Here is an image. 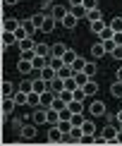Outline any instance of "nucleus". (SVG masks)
Segmentation results:
<instances>
[{
    "label": "nucleus",
    "mask_w": 122,
    "mask_h": 146,
    "mask_svg": "<svg viewBox=\"0 0 122 146\" xmlns=\"http://www.w3.org/2000/svg\"><path fill=\"white\" fill-rule=\"evenodd\" d=\"M82 141H84L82 127H72V132H70V134H65V139H62L65 146H67V144H82Z\"/></svg>",
    "instance_id": "obj_1"
},
{
    "label": "nucleus",
    "mask_w": 122,
    "mask_h": 146,
    "mask_svg": "<svg viewBox=\"0 0 122 146\" xmlns=\"http://www.w3.org/2000/svg\"><path fill=\"white\" fill-rule=\"evenodd\" d=\"M31 122H34V125H48V108H43V106L34 108V115H31Z\"/></svg>",
    "instance_id": "obj_2"
},
{
    "label": "nucleus",
    "mask_w": 122,
    "mask_h": 146,
    "mask_svg": "<svg viewBox=\"0 0 122 146\" xmlns=\"http://www.w3.org/2000/svg\"><path fill=\"white\" fill-rule=\"evenodd\" d=\"M19 137H22V141H34V139L38 137V134H36V125L34 122L31 125H24L19 129Z\"/></svg>",
    "instance_id": "obj_3"
},
{
    "label": "nucleus",
    "mask_w": 122,
    "mask_h": 146,
    "mask_svg": "<svg viewBox=\"0 0 122 146\" xmlns=\"http://www.w3.org/2000/svg\"><path fill=\"white\" fill-rule=\"evenodd\" d=\"M62 139H65V134H62V129L58 125H53L48 129V144H62Z\"/></svg>",
    "instance_id": "obj_4"
},
{
    "label": "nucleus",
    "mask_w": 122,
    "mask_h": 146,
    "mask_svg": "<svg viewBox=\"0 0 122 146\" xmlns=\"http://www.w3.org/2000/svg\"><path fill=\"white\" fill-rule=\"evenodd\" d=\"M19 27H22V19H15V17H5L3 19V31H12L15 34Z\"/></svg>",
    "instance_id": "obj_5"
},
{
    "label": "nucleus",
    "mask_w": 122,
    "mask_h": 146,
    "mask_svg": "<svg viewBox=\"0 0 122 146\" xmlns=\"http://www.w3.org/2000/svg\"><path fill=\"white\" fill-rule=\"evenodd\" d=\"M105 110H108V108H105V103H103V101H93V103L89 106V113L93 115V117H103Z\"/></svg>",
    "instance_id": "obj_6"
},
{
    "label": "nucleus",
    "mask_w": 122,
    "mask_h": 146,
    "mask_svg": "<svg viewBox=\"0 0 122 146\" xmlns=\"http://www.w3.org/2000/svg\"><path fill=\"white\" fill-rule=\"evenodd\" d=\"M17 72H19V74H31V72H34V62H31V60L19 58V62H17Z\"/></svg>",
    "instance_id": "obj_7"
},
{
    "label": "nucleus",
    "mask_w": 122,
    "mask_h": 146,
    "mask_svg": "<svg viewBox=\"0 0 122 146\" xmlns=\"http://www.w3.org/2000/svg\"><path fill=\"white\" fill-rule=\"evenodd\" d=\"M101 134L108 139V144H115V137H117V127H113L110 122H105V127H103Z\"/></svg>",
    "instance_id": "obj_8"
},
{
    "label": "nucleus",
    "mask_w": 122,
    "mask_h": 146,
    "mask_svg": "<svg viewBox=\"0 0 122 146\" xmlns=\"http://www.w3.org/2000/svg\"><path fill=\"white\" fill-rule=\"evenodd\" d=\"M15 106H17V103H15V98H12V96H7V98H3V117H5V120H7L10 115H12V110H15Z\"/></svg>",
    "instance_id": "obj_9"
},
{
    "label": "nucleus",
    "mask_w": 122,
    "mask_h": 146,
    "mask_svg": "<svg viewBox=\"0 0 122 146\" xmlns=\"http://www.w3.org/2000/svg\"><path fill=\"white\" fill-rule=\"evenodd\" d=\"M0 94H3V98H7V96H15V84L10 82V79H3V84H0Z\"/></svg>",
    "instance_id": "obj_10"
},
{
    "label": "nucleus",
    "mask_w": 122,
    "mask_h": 146,
    "mask_svg": "<svg viewBox=\"0 0 122 146\" xmlns=\"http://www.w3.org/2000/svg\"><path fill=\"white\" fill-rule=\"evenodd\" d=\"M67 15H70V10H67L65 5H55V7H53V12H50V17H53V19H58V22H62Z\"/></svg>",
    "instance_id": "obj_11"
},
{
    "label": "nucleus",
    "mask_w": 122,
    "mask_h": 146,
    "mask_svg": "<svg viewBox=\"0 0 122 146\" xmlns=\"http://www.w3.org/2000/svg\"><path fill=\"white\" fill-rule=\"evenodd\" d=\"M103 55H108V50H105V46H103V41H98V43H93L91 46V58H103Z\"/></svg>",
    "instance_id": "obj_12"
},
{
    "label": "nucleus",
    "mask_w": 122,
    "mask_h": 146,
    "mask_svg": "<svg viewBox=\"0 0 122 146\" xmlns=\"http://www.w3.org/2000/svg\"><path fill=\"white\" fill-rule=\"evenodd\" d=\"M55 77H58V70H53L50 65H48V67H43V70H41V79H46L48 84H50V82H53V79H55Z\"/></svg>",
    "instance_id": "obj_13"
},
{
    "label": "nucleus",
    "mask_w": 122,
    "mask_h": 146,
    "mask_svg": "<svg viewBox=\"0 0 122 146\" xmlns=\"http://www.w3.org/2000/svg\"><path fill=\"white\" fill-rule=\"evenodd\" d=\"M12 43H19V41H17V34H12V31H3V48H10Z\"/></svg>",
    "instance_id": "obj_14"
},
{
    "label": "nucleus",
    "mask_w": 122,
    "mask_h": 146,
    "mask_svg": "<svg viewBox=\"0 0 122 146\" xmlns=\"http://www.w3.org/2000/svg\"><path fill=\"white\" fill-rule=\"evenodd\" d=\"M29 94H31V91H29ZM29 94H27V91H17L12 98H15L17 106H29Z\"/></svg>",
    "instance_id": "obj_15"
},
{
    "label": "nucleus",
    "mask_w": 122,
    "mask_h": 146,
    "mask_svg": "<svg viewBox=\"0 0 122 146\" xmlns=\"http://www.w3.org/2000/svg\"><path fill=\"white\" fill-rule=\"evenodd\" d=\"M84 91H86V96H96L98 94V82H96V79H89V82L84 84Z\"/></svg>",
    "instance_id": "obj_16"
},
{
    "label": "nucleus",
    "mask_w": 122,
    "mask_h": 146,
    "mask_svg": "<svg viewBox=\"0 0 122 146\" xmlns=\"http://www.w3.org/2000/svg\"><path fill=\"white\" fill-rule=\"evenodd\" d=\"M55 96H58V94H53L50 89L43 91V94H41V106H43V108H50V103H53V98H55Z\"/></svg>",
    "instance_id": "obj_17"
},
{
    "label": "nucleus",
    "mask_w": 122,
    "mask_h": 146,
    "mask_svg": "<svg viewBox=\"0 0 122 146\" xmlns=\"http://www.w3.org/2000/svg\"><path fill=\"white\" fill-rule=\"evenodd\" d=\"M50 91H53V94H62V91H65V79L55 77V79L50 82Z\"/></svg>",
    "instance_id": "obj_18"
},
{
    "label": "nucleus",
    "mask_w": 122,
    "mask_h": 146,
    "mask_svg": "<svg viewBox=\"0 0 122 146\" xmlns=\"http://www.w3.org/2000/svg\"><path fill=\"white\" fill-rule=\"evenodd\" d=\"M67 108H70V113H72V115H74V113H84V101L72 98L70 103H67Z\"/></svg>",
    "instance_id": "obj_19"
},
{
    "label": "nucleus",
    "mask_w": 122,
    "mask_h": 146,
    "mask_svg": "<svg viewBox=\"0 0 122 146\" xmlns=\"http://www.w3.org/2000/svg\"><path fill=\"white\" fill-rule=\"evenodd\" d=\"M70 12L77 17V19H86V12H89V10L84 7V5H74V7H70Z\"/></svg>",
    "instance_id": "obj_20"
},
{
    "label": "nucleus",
    "mask_w": 122,
    "mask_h": 146,
    "mask_svg": "<svg viewBox=\"0 0 122 146\" xmlns=\"http://www.w3.org/2000/svg\"><path fill=\"white\" fill-rule=\"evenodd\" d=\"M34 50H36V55H43V58H50L53 55V50L48 48V43H36Z\"/></svg>",
    "instance_id": "obj_21"
},
{
    "label": "nucleus",
    "mask_w": 122,
    "mask_h": 146,
    "mask_svg": "<svg viewBox=\"0 0 122 146\" xmlns=\"http://www.w3.org/2000/svg\"><path fill=\"white\" fill-rule=\"evenodd\" d=\"M48 60H50V58H43V55H36L34 60H31V62H34V70H43V67H48Z\"/></svg>",
    "instance_id": "obj_22"
},
{
    "label": "nucleus",
    "mask_w": 122,
    "mask_h": 146,
    "mask_svg": "<svg viewBox=\"0 0 122 146\" xmlns=\"http://www.w3.org/2000/svg\"><path fill=\"white\" fill-rule=\"evenodd\" d=\"M60 24H62V27H65V29H74V27H77V24H79V19H77V17H74V15H72V12H70V15H67V17H65V19H62V22H60Z\"/></svg>",
    "instance_id": "obj_23"
},
{
    "label": "nucleus",
    "mask_w": 122,
    "mask_h": 146,
    "mask_svg": "<svg viewBox=\"0 0 122 146\" xmlns=\"http://www.w3.org/2000/svg\"><path fill=\"white\" fill-rule=\"evenodd\" d=\"M29 19H31V22L36 24V29H38V31H41V27H43V22L48 19V17L43 15V12H36V15H31V17H29Z\"/></svg>",
    "instance_id": "obj_24"
},
{
    "label": "nucleus",
    "mask_w": 122,
    "mask_h": 146,
    "mask_svg": "<svg viewBox=\"0 0 122 146\" xmlns=\"http://www.w3.org/2000/svg\"><path fill=\"white\" fill-rule=\"evenodd\" d=\"M50 108H53V110H65V108H67V101L62 98V96H55L53 103H50Z\"/></svg>",
    "instance_id": "obj_25"
},
{
    "label": "nucleus",
    "mask_w": 122,
    "mask_h": 146,
    "mask_svg": "<svg viewBox=\"0 0 122 146\" xmlns=\"http://www.w3.org/2000/svg\"><path fill=\"white\" fill-rule=\"evenodd\" d=\"M19 48H22V50H34V48H36V41L31 38V36H27V38L19 41Z\"/></svg>",
    "instance_id": "obj_26"
},
{
    "label": "nucleus",
    "mask_w": 122,
    "mask_h": 146,
    "mask_svg": "<svg viewBox=\"0 0 122 146\" xmlns=\"http://www.w3.org/2000/svg\"><path fill=\"white\" fill-rule=\"evenodd\" d=\"M82 132H84V137H93L96 134V125L91 122V120H86V122L82 125Z\"/></svg>",
    "instance_id": "obj_27"
},
{
    "label": "nucleus",
    "mask_w": 122,
    "mask_h": 146,
    "mask_svg": "<svg viewBox=\"0 0 122 146\" xmlns=\"http://www.w3.org/2000/svg\"><path fill=\"white\" fill-rule=\"evenodd\" d=\"M110 94H113V98H122V82H120V79H115V82H113Z\"/></svg>",
    "instance_id": "obj_28"
},
{
    "label": "nucleus",
    "mask_w": 122,
    "mask_h": 146,
    "mask_svg": "<svg viewBox=\"0 0 122 146\" xmlns=\"http://www.w3.org/2000/svg\"><path fill=\"white\" fill-rule=\"evenodd\" d=\"M70 122L74 125V127H82L84 122H86V115H84V113H74V115L70 117Z\"/></svg>",
    "instance_id": "obj_29"
},
{
    "label": "nucleus",
    "mask_w": 122,
    "mask_h": 146,
    "mask_svg": "<svg viewBox=\"0 0 122 146\" xmlns=\"http://www.w3.org/2000/svg\"><path fill=\"white\" fill-rule=\"evenodd\" d=\"M60 110H53V108H48V125H58L60 122Z\"/></svg>",
    "instance_id": "obj_30"
},
{
    "label": "nucleus",
    "mask_w": 122,
    "mask_h": 146,
    "mask_svg": "<svg viewBox=\"0 0 122 146\" xmlns=\"http://www.w3.org/2000/svg\"><path fill=\"white\" fill-rule=\"evenodd\" d=\"M98 36H101V41H113V38H115V31H113V27H110V24H108V27L103 29Z\"/></svg>",
    "instance_id": "obj_31"
},
{
    "label": "nucleus",
    "mask_w": 122,
    "mask_h": 146,
    "mask_svg": "<svg viewBox=\"0 0 122 146\" xmlns=\"http://www.w3.org/2000/svg\"><path fill=\"white\" fill-rule=\"evenodd\" d=\"M58 77H60V79H70V77H74V70H72V65H65L62 70H58Z\"/></svg>",
    "instance_id": "obj_32"
},
{
    "label": "nucleus",
    "mask_w": 122,
    "mask_h": 146,
    "mask_svg": "<svg viewBox=\"0 0 122 146\" xmlns=\"http://www.w3.org/2000/svg\"><path fill=\"white\" fill-rule=\"evenodd\" d=\"M50 50H53V55H55V58H62L65 53H67V46L65 43H55V46H50Z\"/></svg>",
    "instance_id": "obj_33"
},
{
    "label": "nucleus",
    "mask_w": 122,
    "mask_h": 146,
    "mask_svg": "<svg viewBox=\"0 0 122 146\" xmlns=\"http://www.w3.org/2000/svg\"><path fill=\"white\" fill-rule=\"evenodd\" d=\"M48 65H50L53 70H62V67H65V60H62V58H55V55H50Z\"/></svg>",
    "instance_id": "obj_34"
},
{
    "label": "nucleus",
    "mask_w": 122,
    "mask_h": 146,
    "mask_svg": "<svg viewBox=\"0 0 122 146\" xmlns=\"http://www.w3.org/2000/svg\"><path fill=\"white\" fill-rule=\"evenodd\" d=\"M53 7H55V3H53V0H43V3H41V12H43L46 17H50Z\"/></svg>",
    "instance_id": "obj_35"
},
{
    "label": "nucleus",
    "mask_w": 122,
    "mask_h": 146,
    "mask_svg": "<svg viewBox=\"0 0 122 146\" xmlns=\"http://www.w3.org/2000/svg\"><path fill=\"white\" fill-rule=\"evenodd\" d=\"M55 22H58V19H53V17H48V19L43 22V27H41V31H43V34H50L53 29H55Z\"/></svg>",
    "instance_id": "obj_36"
},
{
    "label": "nucleus",
    "mask_w": 122,
    "mask_h": 146,
    "mask_svg": "<svg viewBox=\"0 0 122 146\" xmlns=\"http://www.w3.org/2000/svg\"><path fill=\"white\" fill-rule=\"evenodd\" d=\"M105 27H108V24L103 22V19H98V22H91V24H89V29H91L93 34H101V31H103Z\"/></svg>",
    "instance_id": "obj_37"
},
{
    "label": "nucleus",
    "mask_w": 122,
    "mask_h": 146,
    "mask_svg": "<svg viewBox=\"0 0 122 146\" xmlns=\"http://www.w3.org/2000/svg\"><path fill=\"white\" fill-rule=\"evenodd\" d=\"M77 58H79V55H77V50H72V48H67V53L62 55V60H65V65H72V62H74Z\"/></svg>",
    "instance_id": "obj_38"
},
{
    "label": "nucleus",
    "mask_w": 122,
    "mask_h": 146,
    "mask_svg": "<svg viewBox=\"0 0 122 146\" xmlns=\"http://www.w3.org/2000/svg\"><path fill=\"white\" fill-rule=\"evenodd\" d=\"M22 27L27 29V34H29V36H34L36 31H38V29H36V24H34L31 19H22Z\"/></svg>",
    "instance_id": "obj_39"
},
{
    "label": "nucleus",
    "mask_w": 122,
    "mask_h": 146,
    "mask_svg": "<svg viewBox=\"0 0 122 146\" xmlns=\"http://www.w3.org/2000/svg\"><path fill=\"white\" fill-rule=\"evenodd\" d=\"M84 67H86V60L79 55V58L74 60V62H72V70H74V72H84Z\"/></svg>",
    "instance_id": "obj_40"
},
{
    "label": "nucleus",
    "mask_w": 122,
    "mask_h": 146,
    "mask_svg": "<svg viewBox=\"0 0 122 146\" xmlns=\"http://www.w3.org/2000/svg\"><path fill=\"white\" fill-rule=\"evenodd\" d=\"M98 19H103L101 17V10L96 7V10H89L86 12V22H98Z\"/></svg>",
    "instance_id": "obj_41"
},
{
    "label": "nucleus",
    "mask_w": 122,
    "mask_h": 146,
    "mask_svg": "<svg viewBox=\"0 0 122 146\" xmlns=\"http://www.w3.org/2000/svg\"><path fill=\"white\" fill-rule=\"evenodd\" d=\"M58 127L62 129V134H70V132H72V127H74V125H72L70 120H60V122H58Z\"/></svg>",
    "instance_id": "obj_42"
},
{
    "label": "nucleus",
    "mask_w": 122,
    "mask_h": 146,
    "mask_svg": "<svg viewBox=\"0 0 122 146\" xmlns=\"http://www.w3.org/2000/svg\"><path fill=\"white\" fill-rule=\"evenodd\" d=\"M19 91H34V79H22V84H19Z\"/></svg>",
    "instance_id": "obj_43"
},
{
    "label": "nucleus",
    "mask_w": 122,
    "mask_h": 146,
    "mask_svg": "<svg viewBox=\"0 0 122 146\" xmlns=\"http://www.w3.org/2000/svg\"><path fill=\"white\" fill-rule=\"evenodd\" d=\"M96 70H98V65L91 62V60H86V67H84V72H86L89 77H93V74H96Z\"/></svg>",
    "instance_id": "obj_44"
},
{
    "label": "nucleus",
    "mask_w": 122,
    "mask_h": 146,
    "mask_svg": "<svg viewBox=\"0 0 122 146\" xmlns=\"http://www.w3.org/2000/svg\"><path fill=\"white\" fill-rule=\"evenodd\" d=\"M110 27H113V31H115V34L122 31V17H113V19H110Z\"/></svg>",
    "instance_id": "obj_45"
},
{
    "label": "nucleus",
    "mask_w": 122,
    "mask_h": 146,
    "mask_svg": "<svg viewBox=\"0 0 122 146\" xmlns=\"http://www.w3.org/2000/svg\"><path fill=\"white\" fill-rule=\"evenodd\" d=\"M65 89H70V91H74V89H79V84H77V79H74V77H70V79H65Z\"/></svg>",
    "instance_id": "obj_46"
},
{
    "label": "nucleus",
    "mask_w": 122,
    "mask_h": 146,
    "mask_svg": "<svg viewBox=\"0 0 122 146\" xmlns=\"http://www.w3.org/2000/svg\"><path fill=\"white\" fill-rule=\"evenodd\" d=\"M91 144H98V146H103V144H108V139L103 137V134H101V137H91Z\"/></svg>",
    "instance_id": "obj_47"
},
{
    "label": "nucleus",
    "mask_w": 122,
    "mask_h": 146,
    "mask_svg": "<svg viewBox=\"0 0 122 146\" xmlns=\"http://www.w3.org/2000/svg\"><path fill=\"white\" fill-rule=\"evenodd\" d=\"M84 7L86 10H96L98 7V0H84Z\"/></svg>",
    "instance_id": "obj_48"
},
{
    "label": "nucleus",
    "mask_w": 122,
    "mask_h": 146,
    "mask_svg": "<svg viewBox=\"0 0 122 146\" xmlns=\"http://www.w3.org/2000/svg\"><path fill=\"white\" fill-rule=\"evenodd\" d=\"M15 34H17V41H22V38H27V36H29V34H27V29H24V27H19V29H17Z\"/></svg>",
    "instance_id": "obj_49"
},
{
    "label": "nucleus",
    "mask_w": 122,
    "mask_h": 146,
    "mask_svg": "<svg viewBox=\"0 0 122 146\" xmlns=\"http://www.w3.org/2000/svg\"><path fill=\"white\" fill-rule=\"evenodd\" d=\"M110 55H113L115 60H122V46H115V50L110 53Z\"/></svg>",
    "instance_id": "obj_50"
},
{
    "label": "nucleus",
    "mask_w": 122,
    "mask_h": 146,
    "mask_svg": "<svg viewBox=\"0 0 122 146\" xmlns=\"http://www.w3.org/2000/svg\"><path fill=\"white\" fill-rule=\"evenodd\" d=\"M103 46H105V50H108V53H113L117 43H115V41H103Z\"/></svg>",
    "instance_id": "obj_51"
},
{
    "label": "nucleus",
    "mask_w": 122,
    "mask_h": 146,
    "mask_svg": "<svg viewBox=\"0 0 122 146\" xmlns=\"http://www.w3.org/2000/svg\"><path fill=\"white\" fill-rule=\"evenodd\" d=\"M113 41H115L117 46H122V31H117V34H115V38H113Z\"/></svg>",
    "instance_id": "obj_52"
},
{
    "label": "nucleus",
    "mask_w": 122,
    "mask_h": 146,
    "mask_svg": "<svg viewBox=\"0 0 122 146\" xmlns=\"http://www.w3.org/2000/svg\"><path fill=\"white\" fill-rule=\"evenodd\" d=\"M67 5H70V7H74V5H84V0H67Z\"/></svg>",
    "instance_id": "obj_53"
},
{
    "label": "nucleus",
    "mask_w": 122,
    "mask_h": 146,
    "mask_svg": "<svg viewBox=\"0 0 122 146\" xmlns=\"http://www.w3.org/2000/svg\"><path fill=\"white\" fill-rule=\"evenodd\" d=\"M17 3H19V0H3V5H5V7H10V5H17Z\"/></svg>",
    "instance_id": "obj_54"
},
{
    "label": "nucleus",
    "mask_w": 122,
    "mask_h": 146,
    "mask_svg": "<svg viewBox=\"0 0 122 146\" xmlns=\"http://www.w3.org/2000/svg\"><path fill=\"white\" fill-rule=\"evenodd\" d=\"M115 144H122V129H117V137H115Z\"/></svg>",
    "instance_id": "obj_55"
},
{
    "label": "nucleus",
    "mask_w": 122,
    "mask_h": 146,
    "mask_svg": "<svg viewBox=\"0 0 122 146\" xmlns=\"http://www.w3.org/2000/svg\"><path fill=\"white\" fill-rule=\"evenodd\" d=\"M115 120H117V122L122 125V110H117V115H115Z\"/></svg>",
    "instance_id": "obj_56"
},
{
    "label": "nucleus",
    "mask_w": 122,
    "mask_h": 146,
    "mask_svg": "<svg viewBox=\"0 0 122 146\" xmlns=\"http://www.w3.org/2000/svg\"><path fill=\"white\" fill-rule=\"evenodd\" d=\"M115 79H120V82H122V67H120L117 72H115Z\"/></svg>",
    "instance_id": "obj_57"
},
{
    "label": "nucleus",
    "mask_w": 122,
    "mask_h": 146,
    "mask_svg": "<svg viewBox=\"0 0 122 146\" xmlns=\"http://www.w3.org/2000/svg\"><path fill=\"white\" fill-rule=\"evenodd\" d=\"M120 129H122V125H120Z\"/></svg>",
    "instance_id": "obj_58"
}]
</instances>
